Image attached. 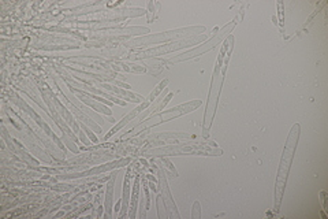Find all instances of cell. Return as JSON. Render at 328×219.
Listing matches in <instances>:
<instances>
[{"label":"cell","instance_id":"obj_2","mask_svg":"<svg viewBox=\"0 0 328 219\" xmlns=\"http://www.w3.org/2000/svg\"><path fill=\"white\" fill-rule=\"evenodd\" d=\"M235 21H237V18L232 21L231 23H228L227 26H224L223 29L218 33V35H215L212 39H210V41L208 43H205L204 46H201L200 48H196V50H193V51L190 52H186V54H182L181 56H176V58H172L168 60V63H175V62H181V60H187V59H192L194 58V56H197V55H201V54H204V52H207L208 50H212L214 47L216 46V44H219V41L224 37V36L227 35V32H231V29L235 26Z\"/></svg>","mask_w":328,"mask_h":219},{"label":"cell","instance_id":"obj_4","mask_svg":"<svg viewBox=\"0 0 328 219\" xmlns=\"http://www.w3.org/2000/svg\"><path fill=\"white\" fill-rule=\"evenodd\" d=\"M159 182H160V190H162V199H163L164 206L168 208V211H171L170 217H175L176 219L181 218V215L178 213V208H176L175 203L172 200L171 196L170 189H168V185H167V179L163 173V168H159Z\"/></svg>","mask_w":328,"mask_h":219},{"label":"cell","instance_id":"obj_14","mask_svg":"<svg viewBox=\"0 0 328 219\" xmlns=\"http://www.w3.org/2000/svg\"><path fill=\"white\" fill-rule=\"evenodd\" d=\"M167 84H168V80L162 81V82H160V84H159L158 87L155 88V91H153V92L151 93V96H149V102H153V100H155V99L158 98V96H159V93L162 92V91H163L164 88L167 87Z\"/></svg>","mask_w":328,"mask_h":219},{"label":"cell","instance_id":"obj_15","mask_svg":"<svg viewBox=\"0 0 328 219\" xmlns=\"http://www.w3.org/2000/svg\"><path fill=\"white\" fill-rule=\"evenodd\" d=\"M162 203H163V199L160 195H158V199H156V204H158V217L159 218H165L167 214L164 213L163 208H162Z\"/></svg>","mask_w":328,"mask_h":219},{"label":"cell","instance_id":"obj_3","mask_svg":"<svg viewBox=\"0 0 328 219\" xmlns=\"http://www.w3.org/2000/svg\"><path fill=\"white\" fill-rule=\"evenodd\" d=\"M207 39L205 36H200V37H192V39H187V40H182L179 43H175V44H170V46H160L158 48H153V50H149V51H145L140 54L142 58H147V56H155V55H159V54H165V52H171L174 50H179V48H183V47H190L194 46V44H198Z\"/></svg>","mask_w":328,"mask_h":219},{"label":"cell","instance_id":"obj_1","mask_svg":"<svg viewBox=\"0 0 328 219\" xmlns=\"http://www.w3.org/2000/svg\"><path fill=\"white\" fill-rule=\"evenodd\" d=\"M300 130L301 127L298 123L293 125L289 136H287V141L283 148V155L280 159V164H279V170H277L276 188H275V206L273 208L276 213L280 210L284 188L287 184V177H289L290 167H291V162L295 155V150H297V144H298V139H300Z\"/></svg>","mask_w":328,"mask_h":219},{"label":"cell","instance_id":"obj_17","mask_svg":"<svg viewBox=\"0 0 328 219\" xmlns=\"http://www.w3.org/2000/svg\"><path fill=\"white\" fill-rule=\"evenodd\" d=\"M82 130H84V132H86V134H88V137H89V139L92 140V143H99V140H97L96 136H95V134H93V133H92L91 130H89V129H88V127L85 126V125H82Z\"/></svg>","mask_w":328,"mask_h":219},{"label":"cell","instance_id":"obj_18","mask_svg":"<svg viewBox=\"0 0 328 219\" xmlns=\"http://www.w3.org/2000/svg\"><path fill=\"white\" fill-rule=\"evenodd\" d=\"M163 162H164V163H165V166H167V167L170 168V170H171V173L174 174V177H178V173H176L175 167H174V166H172V163H171V162L167 161V159H165V158H164V159H163Z\"/></svg>","mask_w":328,"mask_h":219},{"label":"cell","instance_id":"obj_10","mask_svg":"<svg viewBox=\"0 0 328 219\" xmlns=\"http://www.w3.org/2000/svg\"><path fill=\"white\" fill-rule=\"evenodd\" d=\"M116 173L111 174V179L107 185V193H106V219H111L112 217V200H113V184L116 179Z\"/></svg>","mask_w":328,"mask_h":219},{"label":"cell","instance_id":"obj_12","mask_svg":"<svg viewBox=\"0 0 328 219\" xmlns=\"http://www.w3.org/2000/svg\"><path fill=\"white\" fill-rule=\"evenodd\" d=\"M138 192H140V175H137L136 181H134L133 197H131V207H130V213H129V217H130V218H136L137 203H138Z\"/></svg>","mask_w":328,"mask_h":219},{"label":"cell","instance_id":"obj_11","mask_svg":"<svg viewBox=\"0 0 328 219\" xmlns=\"http://www.w3.org/2000/svg\"><path fill=\"white\" fill-rule=\"evenodd\" d=\"M131 159H120V161L112 162V163H108L106 166H102V167H95L89 170V171H86L84 173V175H93V174H100L104 173V171H108V170H111V168L115 167H122V166H125L126 163H130Z\"/></svg>","mask_w":328,"mask_h":219},{"label":"cell","instance_id":"obj_6","mask_svg":"<svg viewBox=\"0 0 328 219\" xmlns=\"http://www.w3.org/2000/svg\"><path fill=\"white\" fill-rule=\"evenodd\" d=\"M55 88H56V89H57V92H59V95H60V96H62V98L64 99V103L67 104L68 107L71 109V111H73L74 114L77 115V118H79V121H82V122H84V123H88V125H89V126H91L92 129L95 130V132L99 133V134H100V133H102V127L99 126V125H96V123H95V122H93V121H91V118H89V116H88V115H85L84 112H81V110H79L78 107L75 106V104L70 103V102H68V99L66 98V95H64V93H63L62 91H60V89L57 88L56 84H55Z\"/></svg>","mask_w":328,"mask_h":219},{"label":"cell","instance_id":"obj_19","mask_svg":"<svg viewBox=\"0 0 328 219\" xmlns=\"http://www.w3.org/2000/svg\"><path fill=\"white\" fill-rule=\"evenodd\" d=\"M79 139H81V141L84 143L85 145H91V139H86L85 137V133L82 132V130H79Z\"/></svg>","mask_w":328,"mask_h":219},{"label":"cell","instance_id":"obj_13","mask_svg":"<svg viewBox=\"0 0 328 219\" xmlns=\"http://www.w3.org/2000/svg\"><path fill=\"white\" fill-rule=\"evenodd\" d=\"M79 99L84 102V103L86 104V106H91L92 109L97 110V111H100V112H103V114H106V115H109L111 116V110H108L107 107H104V106H102V104L96 103V102H93V100H91V99H88L86 96H82V95H79Z\"/></svg>","mask_w":328,"mask_h":219},{"label":"cell","instance_id":"obj_16","mask_svg":"<svg viewBox=\"0 0 328 219\" xmlns=\"http://www.w3.org/2000/svg\"><path fill=\"white\" fill-rule=\"evenodd\" d=\"M192 218L193 219H200V218H201V208H200V203H198V202H196L194 204H193Z\"/></svg>","mask_w":328,"mask_h":219},{"label":"cell","instance_id":"obj_7","mask_svg":"<svg viewBox=\"0 0 328 219\" xmlns=\"http://www.w3.org/2000/svg\"><path fill=\"white\" fill-rule=\"evenodd\" d=\"M148 106H149V102H142L141 106H140V107H137L136 110H133V111H131L130 114H127V115H126L125 118L122 119V121L118 122V123H116V125H115V126H113L112 129H111V132H108L107 133V136L104 137V140H108V139H109V137H111V136H112V134H115V133H116V132H119V130H120L122 127L125 126V125H126V123H127V122H130L131 119H134V118H136V116L138 115L140 112H141L142 110L148 109Z\"/></svg>","mask_w":328,"mask_h":219},{"label":"cell","instance_id":"obj_8","mask_svg":"<svg viewBox=\"0 0 328 219\" xmlns=\"http://www.w3.org/2000/svg\"><path fill=\"white\" fill-rule=\"evenodd\" d=\"M47 88H48V87H47ZM47 91H48V93H50V96H51V99H52V100H54V104L56 106L57 112H60V114H62V115H63V119H66V121H67L68 125H70V126H71L74 129V132H79L78 123H75V122H74L73 115H71V114L68 112L67 109H64V107H63V104L60 103L59 100H57V98H56V96H55V95H54V93H52V91H51V89H50V88H48Z\"/></svg>","mask_w":328,"mask_h":219},{"label":"cell","instance_id":"obj_5","mask_svg":"<svg viewBox=\"0 0 328 219\" xmlns=\"http://www.w3.org/2000/svg\"><path fill=\"white\" fill-rule=\"evenodd\" d=\"M204 28H187V29H178V30H171V32H167V33H163V35H158V36H148L145 39H141L138 41H133V43H129V46H145L148 43H159L160 40H168V39H172L174 36L176 35H182V33H192V32H204Z\"/></svg>","mask_w":328,"mask_h":219},{"label":"cell","instance_id":"obj_9","mask_svg":"<svg viewBox=\"0 0 328 219\" xmlns=\"http://www.w3.org/2000/svg\"><path fill=\"white\" fill-rule=\"evenodd\" d=\"M130 177H131V166L127 168L126 173L125 184H123V200H122V211L119 214V219L125 218L127 210H129V197H130Z\"/></svg>","mask_w":328,"mask_h":219}]
</instances>
